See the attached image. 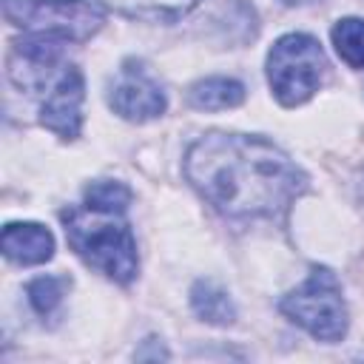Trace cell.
Returning a JSON list of instances; mask_svg holds the SVG:
<instances>
[{"label": "cell", "instance_id": "obj_3", "mask_svg": "<svg viewBox=\"0 0 364 364\" xmlns=\"http://www.w3.org/2000/svg\"><path fill=\"white\" fill-rule=\"evenodd\" d=\"M3 14L28 37L60 43H85L105 23V9L97 0H3Z\"/></svg>", "mask_w": 364, "mask_h": 364}, {"label": "cell", "instance_id": "obj_4", "mask_svg": "<svg viewBox=\"0 0 364 364\" xmlns=\"http://www.w3.org/2000/svg\"><path fill=\"white\" fill-rule=\"evenodd\" d=\"M324 68V51L310 34H284L267 54V82L276 100L287 108L313 97V91L321 85Z\"/></svg>", "mask_w": 364, "mask_h": 364}, {"label": "cell", "instance_id": "obj_16", "mask_svg": "<svg viewBox=\"0 0 364 364\" xmlns=\"http://www.w3.org/2000/svg\"><path fill=\"white\" fill-rule=\"evenodd\" d=\"M361 199H364V179H361Z\"/></svg>", "mask_w": 364, "mask_h": 364}, {"label": "cell", "instance_id": "obj_13", "mask_svg": "<svg viewBox=\"0 0 364 364\" xmlns=\"http://www.w3.org/2000/svg\"><path fill=\"white\" fill-rule=\"evenodd\" d=\"M65 287H68V279L65 276H37L34 282H28L26 293H28L31 307L40 316H54L57 307L63 304Z\"/></svg>", "mask_w": 364, "mask_h": 364}, {"label": "cell", "instance_id": "obj_7", "mask_svg": "<svg viewBox=\"0 0 364 364\" xmlns=\"http://www.w3.org/2000/svg\"><path fill=\"white\" fill-rule=\"evenodd\" d=\"M82 100L85 82L77 65H65L48 85V94L40 108V125L54 131L63 139L80 136L82 128Z\"/></svg>", "mask_w": 364, "mask_h": 364}, {"label": "cell", "instance_id": "obj_14", "mask_svg": "<svg viewBox=\"0 0 364 364\" xmlns=\"http://www.w3.org/2000/svg\"><path fill=\"white\" fill-rule=\"evenodd\" d=\"M85 205L100 208V210H119V213H125L128 205H131V191L122 182L100 179V182H91L85 188Z\"/></svg>", "mask_w": 364, "mask_h": 364}, {"label": "cell", "instance_id": "obj_1", "mask_svg": "<svg viewBox=\"0 0 364 364\" xmlns=\"http://www.w3.org/2000/svg\"><path fill=\"white\" fill-rule=\"evenodd\" d=\"M185 176L228 219H273L307 188V176L273 142L219 131L188 148Z\"/></svg>", "mask_w": 364, "mask_h": 364}, {"label": "cell", "instance_id": "obj_8", "mask_svg": "<svg viewBox=\"0 0 364 364\" xmlns=\"http://www.w3.org/2000/svg\"><path fill=\"white\" fill-rule=\"evenodd\" d=\"M6 259L17 264H43L54 256V236L37 222H11L0 236Z\"/></svg>", "mask_w": 364, "mask_h": 364}, {"label": "cell", "instance_id": "obj_12", "mask_svg": "<svg viewBox=\"0 0 364 364\" xmlns=\"http://www.w3.org/2000/svg\"><path fill=\"white\" fill-rule=\"evenodd\" d=\"M122 14L142 20H176L188 14L196 0H111Z\"/></svg>", "mask_w": 364, "mask_h": 364}, {"label": "cell", "instance_id": "obj_15", "mask_svg": "<svg viewBox=\"0 0 364 364\" xmlns=\"http://www.w3.org/2000/svg\"><path fill=\"white\" fill-rule=\"evenodd\" d=\"M282 3H287V6H296V3H310V0H282Z\"/></svg>", "mask_w": 364, "mask_h": 364}, {"label": "cell", "instance_id": "obj_6", "mask_svg": "<svg viewBox=\"0 0 364 364\" xmlns=\"http://www.w3.org/2000/svg\"><path fill=\"white\" fill-rule=\"evenodd\" d=\"M108 105L114 108V114H119L122 119L131 122H145L154 119L165 111V91L159 88V82L142 68V63L125 60L119 74L114 77V82L108 85Z\"/></svg>", "mask_w": 364, "mask_h": 364}, {"label": "cell", "instance_id": "obj_2", "mask_svg": "<svg viewBox=\"0 0 364 364\" xmlns=\"http://www.w3.org/2000/svg\"><path fill=\"white\" fill-rule=\"evenodd\" d=\"M71 250L102 276L128 284L136 276V242L119 210L74 205L60 213Z\"/></svg>", "mask_w": 364, "mask_h": 364}, {"label": "cell", "instance_id": "obj_11", "mask_svg": "<svg viewBox=\"0 0 364 364\" xmlns=\"http://www.w3.org/2000/svg\"><path fill=\"white\" fill-rule=\"evenodd\" d=\"M333 46L338 51V57L353 65V68H364V20L358 17H344L333 26L330 31Z\"/></svg>", "mask_w": 364, "mask_h": 364}, {"label": "cell", "instance_id": "obj_10", "mask_svg": "<svg viewBox=\"0 0 364 364\" xmlns=\"http://www.w3.org/2000/svg\"><path fill=\"white\" fill-rule=\"evenodd\" d=\"M191 307L208 324H219L222 327V324H230L236 318V310H233V301H230L228 290H222L210 279H199L191 287Z\"/></svg>", "mask_w": 364, "mask_h": 364}, {"label": "cell", "instance_id": "obj_5", "mask_svg": "<svg viewBox=\"0 0 364 364\" xmlns=\"http://www.w3.org/2000/svg\"><path fill=\"white\" fill-rule=\"evenodd\" d=\"M282 313L318 341H341L347 333V307L341 282L327 267H313L307 282L282 299Z\"/></svg>", "mask_w": 364, "mask_h": 364}, {"label": "cell", "instance_id": "obj_9", "mask_svg": "<svg viewBox=\"0 0 364 364\" xmlns=\"http://www.w3.org/2000/svg\"><path fill=\"white\" fill-rule=\"evenodd\" d=\"M188 100L199 111H225L236 108L245 100V85L230 77H208L191 85Z\"/></svg>", "mask_w": 364, "mask_h": 364}]
</instances>
